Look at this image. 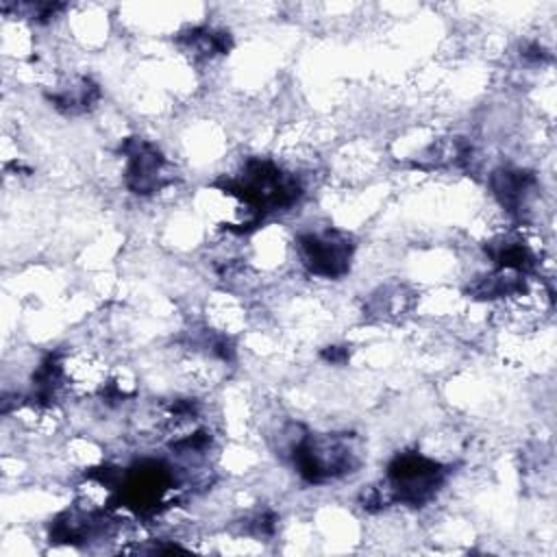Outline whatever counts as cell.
Wrapping results in <instances>:
<instances>
[{"instance_id": "3", "label": "cell", "mask_w": 557, "mask_h": 557, "mask_svg": "<svg viewBox=\"0 0 557 557\" xmlns=\"http://www.w3.org/2000/svg\"><path fill=\"white\" fill-rule=\"evenodd\" d=\"M298 250L305 268L311 274L335 278L348 270L352 244L350 237L339 231L307 233L298 239Z\"/></svg>"}, {"instance_id": "2", "label": "cell", "mask_w": 557, "mask_h": 557, "mask_svg": "<svg viewBox=\"0 0 557 557\" xmlns=\"http://www.w3.org/2000/svg\"><path fill=\"white\" fill-rule=\"evenodd\" d=\"M446 476V468L418 453L398 455L387 468V485L383 487L389 500L407 505H424L435 496Z\"/></svg>"}, {"instance_id": "1", "label": "cell", "mask_w": 557, "mask_h": 557, "mask_svg": "<svg viewBox=\"0 0 557 557\" xmlns=\"http://www.w3.org/2000/svg\"><path fill=\"white\" fill-rule=\"evenodd\" d=\"M294 463L309 483H322L346 474L357 466L350 435H309L294 446Z\"/></svg>"}]
</instances>
